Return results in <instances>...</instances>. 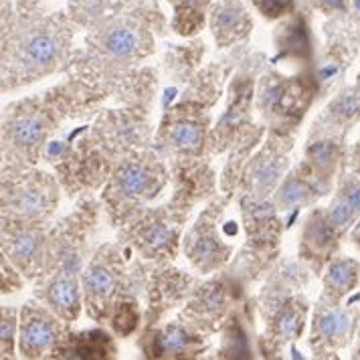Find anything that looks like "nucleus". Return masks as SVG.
I'll return each instance as SVG.
<instances>
[{
    "label": "nucleus",
    "mask_w": 360,
    "mask_h": 360,
    "mask_svg": "<svg viewBox=\"0 0 360 360\" xmlns=\"http://www.w3.org/2000/svg\"><path fill=\"white\" fill-rule=\"evenodd\" d=\"M354 168H356V172H359L360 176V142L359 146H356V152H354Z\"/></svg>",
    "instance_id": "nucleus-32"
},
{
    "label": "nucleus",
    "mask_w": 360,
    "mask_h": 360,
    "mask_svg": "<svg viewBox=\"0 0 360 360\" xmlns=\"http://www.w3.org/2000/svg\"><path fill=\"white\" fill-rule=\"evenodd\" d=\"M191 255H193V259L197 263L209 267V265L219 262V257H221V245H219V241L214 239L211 233H200L198 237L193 239Z\"/></svg>",
    "instance_id": "nucleus-17"
},
{
    "label": "nucleus",
    "mask_w": 360,
    "mask_h": 360,
    "mask_svg": "<svg viewBox=\"0 0 360 360\" xmlns=\"http://www.w3.org/2000/svg\"><path fill=\"white\" fill-rule=\"evenodd\" d=\"M49 302L65 318H75L79 311V292L73 279H57L49 288Z\"/></svg>",
    "instance_id": "nucleus-9"
},
{
    "label": "nucleus",
    "mask_w": 360,
    "mask_h": 360,
    "mask_svg": "<svg viewBox=\"0 0 360 360\" xmlns=\"http://www.w3.org/2000/svg\"><path fill=\"white\" fill-rule=\"evenodd\" d=\"M101 45L114 57H130L140 47V34L130 25H114L103 33Z\"/></svg>",
    "instance_id": "nucleus-8"
},
{
    "label": "nucleus",
    "mask_w": 360,
    "mask_h": 360,
    "mask_svg": "<svg viewBox=\"0 0 360 360\" xmlns=\"http://www.w3.org/2000/svg\"><path fill=\"white\" fill-rule=\"evenodd\" d=\"M114 328L117 334L128 336L138 326V310L134 304H120L114 314Z\"/></svg>",
    "instance_id": "nucleus-23"
},
{
    "label": "nucleus",
    "mask_w": 360,
    "mask_h": 360,
    "mask_svg": "<svg viewBox=\"0 0 360 360\" xmlns=\"http://www.w3.org/2000/svg\"><path fill=\"white\" fill-rule=\"evenodd\" d=\"M63 49V33L55 20H45L25 34L20 53L22 59L34 67H49L57 61Z\"/></svg>",
    "instance_id": "nucleus-1"
},
{
    "label": "nucleus",
    "mask_w": 360,
    "mask_h": 360,
    "mask_svg": "<svg viewBox=\"0 0 360 360\" xmlns=\"http://www.w3.org/2000/svg\"><path fill=\"white\" fill-rule=\"evenodd\" d=\"M211 27L219 45H229L251 29V18L239 0H217L211 13Z\"/></svg>",
    "instance_id": "nucleus-2"
},
{
    "label": "nucleus",
    "mask_w": 360,
    "mask_h": 360,
    "mask_svg": "<svg viewBox=\"0 0 360 360\" xmlns=\"http://www.w3.org/2000/svg\"><path fill=\"white\" fill-rule=\"evenodd\" d=\"M15 336V318H13V311H4V318H2V352L4 354H13V338Z\"/></svg>",
    "instance_id": "nucleus-27"
},
{
    "label": "nucleus",
    "mask_w": 360,
    "mask_h": 360,
    "mask_svg": "<svg viewBox=\"0 0 360 360\" xmlns=\"http://www.w3.org/2000/svg\"><path fill=\"white\" fill-rule=\"evenodd\" d=\"M281 34H283V51H294V53H300L302 49H310V41H308V29L304 25L302 18H294L290 20L285 27L279 29Z\"/></svg>",
    "instance_id": "nucleus-19"
},
{
    "label": "nucleus",
    "mask_w": 360,
    "mask_h": 360,
    "mask_svg": "<svg viewBox=\"0 0 360 360\" xmlns=\"http://www.w3.org/2000/svg\"><path fill=\"white\" fill-rule=\"evenodd\" d=\"M320 11H326V13H338V11H344L348 0H311Z\"/></svg>",
    "instance_id": "nucleus-29"
},
{
    "label": "nucleus",
    "mask_w": 360,
    "mask_h": 360,
    "mask_svg": "<svg viewBox=\"0 0 360 360\" xmlns=\"http://www.w3.org/2000/svg\"><path fill=\"white\" fill-rule=\"evenodd\" d=\"M41 247V237L33 231H20L11 243V255L20 265H29L37 259Z\"/></svg>",
    "instance_id": "nucleus-15"
},
{
    "label": "nucleus",
    "mask_w": 360,
    "mask_h": 360,
    "mask_svg": "<svg viewBox=\"0 0 360 360\" xmlns=\"http://www.w3.org/2000/svg\"><path fill=\"white\" fill-rule=\"evenodd\" d=\"M352 241L360 247V219L359 223H356V227H354V231H352Z\"/></svg>",
    "instance_id": "nucleus-31"
},
{
    "label": "nucleus",
    "mask_w": 360,
    "mask_h": 360,
    "mask_svg": "<svg viewBox=\"0 0 360 360\" xmlns=\"http://www.w3.org/2000/svg\"><path fill=\"white\" fill-rule=\"evenodd\" d=\"M117 180H120V186L126 195L138 197V195H144L150 186V172L140 164H126L120 170Z\"/></svg>",
    "instance_id": "nucleus-14"
},
{
    "label": "nucleus",
    "mask_w": 360,
    "mask_h": 360,
    "mask_svg": "<svg viewBox=\"0 0 360 360\" xmlns=\"http://www.w3.org/2000/svg\"><path fill=\"white\" fill-rule=\"evenodd\" d=\"M356 359H360V348H359V352H356Z\"/></svg>",
    "instance_id": "nucleus-34"
},
{
    "label": "nucleus",
    "mask_w": 360,
    "mask_h": 360,
    "mask_svg": "<svg viewBox=\"0 0 360 360\" xmlns=\"http://www.w3.org/2000/svg\"><path fill=\"white\" fill-rule=\"evenodd\" d=\"M356 217H359V213L340 197L334 198V202H332L330 209H328V219H330V223H332L338 231H342L346 229L348 225H352Z\"/></svg>",
    "instance_id": "nucleus-21"
},
{
    "label": "nucleus",
    "mask_w": 360,
    "mask_h": 360,
    "mask_svg": "<svg viewBox=\"0 0 360 360\" xmlns=\"http://www.w3.org/2000/svg\"><path fill=\"white\" fill-rule=\"evenodd\" d=\"M191 344H193V338L180 326L166 328L156 338L154 356H176V354L186 352L191 348Z\"/></svg>",
    "instance_id": "nucleus-11"
},
{
    "label": "nucleus",
    "mask_w": 360,
    "mask_h": 360,
    "mask_svg": "<svg viewBox=\"0 0 360 360\" xmlns=\"http://www.w3.org/2000/svg\"><path fill=\"white\" fill-rule=\"evenodd\" d=\"M57 342V328L55 320L37 310H27L22 314L20 326V350L27 356H41Z\"/></svg>",
    "instance_id": "nucleus-3"
},
{
    "label": "nucleus",
    "mask_w": 360,
    "mask_h": 360,
    "mask_svg": "<svg viewBox=\"0 0 360 360\" xmlns=\"http://www.w3.org/2000/svg\"><path fill=\"white\" fill-rule=\"evenodd\" d=\"M45 134L43 122L37 115H25L13 124V140L18 146H34Z\"/></svg>",
    "instance_id": "nucleus-16"
},
{
    "label": "nucleus",
    "mask_w": 360,
    "mask_h": 360,
    "mask_svg": "<svg viewBox=\"0 0 360 360\" xmlns=\"http://www.w3.org/2000/svg\"><path fill=\"white\" fill-rule=\"evenodd\" d=\"M359 281V263L352 259H336L330 263L326 274V292L332 294V297H342Z\"/></svg>",
    "instance_id": "nucleus-5"
},
{
    "label": "nucleus",
    "mask_w": 360,
    "mask_h": 360,
    "mask_svg": "<svg viewBox=\"0 0 360 360\" xmlns=\"http://www.w3.org/2000/svg\"><path fill=\"white\" fill-rule=\"evenodd\" d=\"M174 4L172 27L180 34H195L205 22L202 8L209 0H170Z\"/></svg>",
    "instance_id": "nucleus-7"
},
{
    "label": "nucleus",
    "mask_w": 360,
    "mask_h": 360,
    "mask_svg": "<svg viewBox=\"0 0 360 360\" xmlns=\"http://www.w3.org/2000/svg\"><path fill=\"white\" fill-rule=\"evenodd\" d=\"M278 328L279 334L285 340H292V338H295L302 332V314H297V310H294V308L285 310L281 314V318H279Z\"/></svg>",
    "instance_id": "nucleus-26"
},
{
    "label": "nucleus",
    "mask_w": 360,
    "mask_h": 360,
    "mask_svg": "<svg viewBox=\"0 0 360 360\" xmlns=\"http://www.w3.org/2000/svg\"><path fill=\"white\" fill-rule=\"evenodd\" d=\"M265 18H279L294 8L295 0H251Z\"/></svg>",
    "instance_id": "nucleus-24"
},
{
    "label": "nucleus",
    "mask_w": 360,
    "mask_h": 360,
    "mask_svg": "<svg viewBox=\"0 0 360 360\" xmlns=\"http://www.w3.org/2000/svg\"><path fill=\"white\" fill-rule=\"evenodd\" d=\"M310 197V188L302 182V180L297 179H290L283 186H281V191H279V202L283 205V207H295V205H300V202H304L306 198Z\"/></svg>",
    "instance_id": "nucleus-22"
},
{
    "label": "nucleus",
    "mask_w": 360,
    "mask_h": 360,
    "mask_svg": "<svg viewBox=\"0 0 360 360\" xmlns=\"http://www.w3.org/2000/svg\"><path fill=\"white\" fill-rule=\"evenodd\" d=\"M336 227L330 223V219H324L322 214H314L306 227V235L304 241L316 253H324L330 247L334 245V235H336Z\"/></svg>",
    "instance_id": "nucleus-10"
},
{
    "label": "nucleus",
    "mask_w": 360,
    "mask_h": 360,
    "mask_svg": "<svg viewBox=\"0 0 360 360\" xmlns=\"http://www.w3.org/2000/svg\"><path fill=\"white\" fill-rule=\"evenodd\" d=\"M352 328V318L346 310H332L322 311L316 320V332L322 340L334 344H342L346 340V336L350 334Z\"/></svg>",
    "instance_id": "nucleus-6"
},
{
    "label": "nucleus",
    "mask_w": 360,
    "mask_h": 360,
    "mask_svg": "<svg viewBox=\"0 0 360 360\" xmlns=\"http://www.w3.org/2000/svg\"><path fill=\"white\" fill-rule=\"evenodd\" d=\"M352 6H354V13L360 17V0H352Z\"/></svg>",
    "instance_id": "nucleus-33"
},
{
    "label": "nucleus",
    "mask_w": 360,
    "mask_h": 360,
    "mask_svg": "<svg viewBox=\"0 0 360 360\" xmlns=\"http://www.w3.org/2000/svg\"><path fill=\"white\" fill-rule=\"evenodd\" d=\"M332 117L340 120L344 124H352L360 117V85L342 91L328 108Z\"/></svg>",
    "instance_id": "nucleus-12"
},
{
    "label": "nucleus",
    "mask_w": 360,
    "mask_h": 360,
    "mask_svg": "<svg viewBox=\"0 0 360 360\" xmlns=\"http://www.w3.org/2000/svg\"><path fill=\"white\" fill-rule=\"evenodd\" d=\"M279 172H281V166L278 162L267 160L257 168V180L262 182L263 186H271L279 179Z\"/></svg>",
    "instance_id": "nucleus-28"
},
{
    "label": "nucleus",
    "mask_w": 360,
    "mask_h": 360,
    "mask_svg": "<svg viewBox=\"0 0 360 360\" xmlns=\"http://www.w3.org/2000/svg\"><path fill=\"white\" fill-rule=\"evenodd\" d=\"M170 241H172V231L168 229L164 223H154V225H150V227L144 231V243H146L148 247H152L154 251L168 247L170 245Z\"/></svg>",
    "instance_id": "nucleus-25"
},
{
    "label": "nucleus",
    "mask_w": 360,
    "mask_h": 360,
    "mask_svg": "<svg viewBox=\"0 0 360 360\" xmlns=\"http://www.w3.org/2000/svg\"><path fill=\"white\" fill-rule=\"evenodd\" d=\"M85 288H87V292L94 297L105 300V297H110V295L114 294L115 276L112 274L110 267H105L101 263H96L85 274Z\"/></svg>",
    "instance_id": "nucleus-13"
},
{
    "label": "nucleus",
    "mask_w": 360,
    "mask_h": 360,
    "mask_svg": "<svg viewBox=\"0 0 360 360\" xmlns=\"http://www.w3.org/2000/svg\"><path fill=\"white\" fill-rule=\"evenodd\" d=\"M63 152V144L61 142H51L49 144V154L55 156V154H61Z\"/></svg>",
    "instance_id": "nucleus-30"
},
{
    "label": "nucleus",
    "mask_w": 360,
    "mask_h": 360,
    "mask_svg": "<svg viewBox=\"0 0 360 360\" xmlns=\"http://www.w3.org/2000/svg\"><path fill=\"white\" fill-rule=\"evenodd\" d=\"M170 140L182 150H195L202 140V131L195 122H179L170 130Z\"/></svg>",
    "instance_id": "nucleus-20"
},
{
    "label": "nucleus",
    "mask_w": 360,
    "mask_h": 360,
    "mask_svg": "<svg viewBox=\"0 0 360 360\" xmlns=\"http://www.w3.org/2000/svg\"><path fill=\"white\" fill-rule=\"evenodd\" d=\"M13 205H15V209H17L18 213L41 214L47 211L49 198H47V193H43L41 188L31 186V188H25V191L17 193Z\"/></svg>",
    "instance_id": "nucleus-18"
},
{
    "label": "nucleus",
    "mask_w": 360,
    "mask_h": 360,
    "mask_svg": "<svg viewBox=\"0 0 360 360\" xmlns=\"http://www.w3.org/2000/svg\"><path fill=\"white\" fill-rule=\"evenodd\" d=\"M61 352H65L63 356H73V359H103L108 356L112 350L110 338L103 332H87L82 336H71V346L61 348Z\"/></svg>",
    "instance_id": "nucleus-4"
}]
</instances>
